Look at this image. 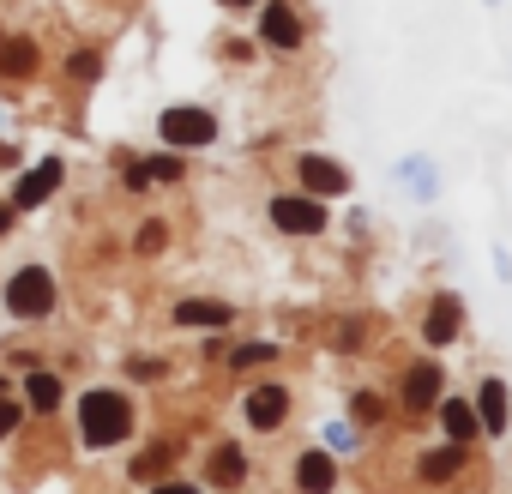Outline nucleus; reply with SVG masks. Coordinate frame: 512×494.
<instances>
[{
	"instance_id": "f257e3e1",
	"label": "nucleus",
	"mask_w": 512,
	"mask_h": 494,
	"mask_svg": "<svg viewBox=\"0 0 512 494\" xmlns=\"http://www.w3.org/2000/svg\"><path fill=\"white\" fill-rule=\"evenodd\" d=\"M79 428H85V446H115V440H127L133 410H127L121 392H85V404H79Z\"/></svg>"
},
{
	"instance_id": "f03ea898",
	"label": "nucleus",
	"mask_w": 512,
	"mask_h": 494,
	"mask_svg": "<svg viewBox=\"0 0 512 494\" xmlns=\"http://www.w3.org/2000/svg\"><path fill=\"white\" fill-rule=\"evenodd\" d=\"M7 308H13L19 320H43V314L55 308V278H49V272H37V266H31V272H19V278L7 284Z\"/></svg>"
},
{
	"instance_id": "7ed1b4c3",
	"label": "nucleus",
	"mask_w": 512,
	"mask_h": 494,
	"mask_svg": "<svg viewBox=\"0 0 512 494\" xmlns=\"http://www.w3.org/2000/svg\"><path fill=\"white\" fill-rule=\"evenodd\" d=\"M163 139L181 145V151H193V145H211L217 139V121L205 109H163Z\"/></svg>"
},
{
	"instance_id": "20e7f679",
	"label": "nucleus",
	"mask_w": 512,
	"mask_h": 494,
	"mask_svg": "<svg viewBox=\"0 0 512 494\" xmlns=\"http://www.w3.org/2000/svg\"><path fill=\"white\" fill-rule=\"evenodd\" d=\"M272 223L278 229H290V235H320L326 229V205L320 199H272Z\"/></svg>"
},
{
	"instance_id": "39448f33",
	"label": "nucleus",
	"mask_w": 512,
	"mask_h": 494,
	"mask_svg": "<svg viewBox=\"0 0 512 494\" xmlns=\"http://www.w3.org/2000/svg\"><path fill=\"white\" fill-rule=\"evenodd\" d=\"M61 175H67V169H61L55 157H49V163H37L31 175H19V193H13V211H31V205H43V199H49V193L61 187Z\"/></svg>"
},
{
	"instance_id": "423d86ee",
	"label": "nucleus",
	"mask_w": 512,
	"mask_h": 494,
	"mask_svg": "<svg viewBox=\"0 0 512 494\" xmlns=\"http://www.w3.org/2000/svg\"><path fill=\"white\" fill-rule=\"evenodd\" d=\"M290 410V392L284 386H260V392H247V422L253 428H278Z\"/></svg>"
},
{
	"instance_id": "0eeeda50",
	"label": "nucleus",
	"mask_w": 512,
	"mask_h": 494,
	"mask_svg": "<svg viewBox=\"0 0 512 494\" xmlns=\"http://www.w3.org/2000/svg\"><path fill=\"white\" fill-rule=\"evenodd\" d=\"M458 296H434V308H428V320H422V338L428 344H452L458 338Z\"/></svg>"
},
{
	"instance_id": "6e6552de",
	"label": "nucleus",
	"mask_w": 512,
	"mask_h": 494,
	"mask_svg": "<svg viewBox=\"0 0 512 494\" xmlns=\"http://www.w3.org/2000/svg\"><path fill=\"white\" fill-rule=\"evenodd\" d=\"M260 31H266L272 49H296V43H302V19H296L290 7H266V13H260Z\"/></svg>"
},
{
	"instance_id": "1a4fd4ad",
	"label": "nucleus",
	"mask_w": 512,
	"mask_h": 494,
	"mask_svg": "<svg viewBox=\"0 0 512 494\" xmlns=\"http://www.w3.org/2000/svg\"><path fill=\"white\" fill-rule=\"evenodd\" d=\"M434 398H440V368H434V362H416V368L404 374V404H410V410H428Z\"/></svg>"
},
{
	"instance_id": "9d476101",
	"label": "nucleus",
	"mask_w": 512,
	"mask_h": 494,
	"mask_svg": "<svg viewBox=\"0 0 512 494\" xmlns=\"http://www.w3.org/2000/svg\"><path fill=\"white\" fill-rule=\"evenodd\" d=\"M302 187H308V193H344L350 175H344L338 163H326V157H302Z\"/></svg>"
},
{
	"instance_id": "9b49d317",
	"label": "nucleus",
	"mask_w": 512,
	"mask_h": 494,
	"mask_svg": "<svg viewBox=\"0 0 512 494\" xmlns=\"http://www.w3.org/2000/svg\"><path fill=\"white\" fill-rule=\"evenodd\" d=\"M296 482H302L308 494H332L338 470H332V458H326V452H302V464H296Z\"/></svg>"
},
{
	"instance_id": "f8f14e48",
	"label": "nucleus",
	"mask_w": 512,
	"mask_h": 494,
	"mask_svg": "<svg viewBox=\"0 0 512 494\" xmlns=\"http://www.w3.org/2000/svg\"><path fill=\"white\" fill-rule=\"evenodd\" d=\"M0 73H7V79H31V73H37V49H31L25 37L0 43Z\"/></svg>"
},
{
	"instance_id": "ddd939ff",
	"label": "nucleus",
	"mask_w": 512,
	"mask_h": 494,
	"mask_svg": "<svg viewBox=\"0 0 512 494\" xmlns=\"http://www.w3.org/2000/svg\"><path fill=\"white\" fill-rule=\"evenodd\" d=\"M440 422H446V434H452L458 446H464V440H476V410H470V404L446 398V404H440Z\"/></svg>"
},
{
	"instance_id": "4468645a",
	"label": "nucleus",
	"mask_w": 512,
	"mask_h": 494,
	"mask_svg": "<svg viewBox=\"0 0 512 494\" xmlns=\"http://www.w3.org/2000/svg\"><path fill=\"white\" fill-rule=\"evenodd\" d=\"M175 320H181V326H229V308H223V302H181Z\"/></svg>"
},
{
	"instance_id": "2eb2a0df",
	"label": "nucleus",
	"mask_w": 512,
	"mask_h": 494,
	"mask_svg": "<svg viewBox=\"0 0 512 494\" xmlns=\"http://www.w3.org/2000/svg\"><path fill=\"white\" fill-rule=\"evenodd\" d=\"M482 428H488V434H500V428H506V386H500V380H488V386H482Z\"/></svg>"
},
{
	"instance_id": "dca6fc26",
	"label": "nucleus",
	"mask_w": 512,
	"mask_h": 494,
	"mask_svg": "<svg viewBox=\"0 0 512 494\" xmlns=\"http://www.w3.org/2000/svg\"><path fill=\"white\" fill-rule=\"evenodd\" d=\"M241 470H247V464H241V452H235V446H217V452H211V482H217V488H235V482H241Z\"/></svg>"
},
{
	"instance_id": "f3484780",
	"label": "nucleus",
	"mask_w": 512,
	"mask_h": 494,
	"mask_svg": "<svg viewBox=\"0 0 512 494\" xmlns=\"http://www.w3.org/2000/svg\"><path fill=\"white\" fill-rule=\"evenodd\" d=\"M25 392H31V410H55V404H61V380H55V374H31Z\"/></svg>"
},
{
	"instance_id": "a211bd4d",
	"label": "nucleus",
	"mask_w": 512,
	"mask_h": 494,
	"mask_svg": "<svg viewBox=\"0 0 512 494\" xmlns=\"http://www.w3.org/2000/svg\"><path fill=\"white\" fill-rule=\"evenodd\" d=\"M175 452H181L175 440H163V446L139 452V458H133V476H157V470H169V464H175Z\"/></svg>"
},
{
	"instance_id": "6ab92c4d",
	"label": "nucleus",
	"mask_w": 512,
	"mask_h": 494,
	"mask_svg": "<svg viewBox=\"0 0 512 494\" xmlns=\"http://www.w3.org/2000/svg\"><path fill=\"white\" fill-rule=\"evenodd\" d=\"M458 464H464V452H458V446H452V452H428V458H422V482H446Z\"/></svg>"
},
{
	"instance_id": "aec40b11",
	"label": "nucleus",
	"mask_w": 512,
	"mask_h": 494,
	"mask_svg": "<svg viewBox=\"0 0 512 494\" xmlns=\"http://www.w3.org/2000/svg\"><path fill=\"white\" fill-rule=\"evenodd\" d=\"M272 356H278V344H241L229 362H235V368H260V362H272Z\"/></svg>"
},
{
	"instance_id": "412c9836",
	"label": "nucleus",
	"mask_w": 512,
	"mask_h": 494,
	"mask_svg": "<svg viewBox=\"0 0 512 494\" xmlns=\"http://www.w3.org/2000/svg\"><path fill=\"white\" fill-rule=\"evenodd\" d=\"M139 175H145V181H175V175H181V157H157V163H139Z\"/></svg>"
},
{
	"instance_id": "4be33fe9",
	"label": "nucleus",
	"mask_w": 512,
	"mask_h": 494,
	"mask_svg": "<svg viewBox=\"0 0 512 494\" xmlns=\"http://www.w3.org/2000/svg\"><path fill=\"white\" fill-rule=\"evenodd\" d=\"M67 73H73V79H97V73H103V61L85 49V55H73V61H67Z\"/></svg>"
},
{
	"instance_id": "5701e85b",
	"label": "nucleus",
	"mask_w": 512,
	"mask_h": 494,
	"mask_svg": "<svg viewBox=\"0 0 512 494\" xmlns=\"http://www.w3.org/2000/svg\"><path fill=\"white\" fill-rule=\"evenodd\" d=\"M380 416H386V404L374 392H356V422H380Z\"/></svg>"
},
{
	"instance_id": "b1692460",
	"label": "nucleus",
	"mask_w": 512,
	"mask_h": 494,
	"mask_svg": "<svg viewBox=\"0 0 512 494\" xmlns=\"http://www.w3.org/2000/svg\"><path fill=\"white\" fill-rule=\"evenodd\" d=\"M13 428H19V404L7 398V386H0V440H7Z\"/></svg>"
},
{
	"instance_id": "393cba45",
	"label": "nucleus",
	"mask_w": 512,
	"mask_h": 494,
	"mask_svg": "<svg viewBox=\"0 0 512 494\" xmlns=\"http://www.w3.org/2000/svg\"><path fill=\"white\" fill-rule=\"evenodd\" d=\"M163 235H169L163 223H145V229H139V254H157V247H163Z\"/></svg>"
},
{
	"instance_id": "a878e982",
	"label": "nucleus",
	"mask_w": 512,
	"mask_h": 494,
	"mask_svg": "<svg viewBox=\"0 0 512 494\" xmlns=\"http://www.w3.org/2000/svg\"><path fill=\"white\" fill-rule=\"evenodd\" d=\"M157 494H199V488H187V482H157Z\"/></svg>"
},
{
	"instance_id": "bb28decb",
	"label": "nucleus",
	"mask_w": 512,
	"mask_h": 494,
	"mask_svg": "<svg viewBox=\"0 0 512 494\" xmlns=\"http://www.w3.org/2000/svg\"><path fill=\"white\" fill-rule=\"evenodd\" d=\"M7 223H13V205H0V235H7Z\"/></svg>"
},
{
	"instance_id": "cd10ccee",
	"label": "nucleus",
	"mask_w": 512,
	"mask_h": 494,
	"mask_svg": "<svg viewBox=\"0 0 512 494\" xmlns=\"http://www.w3.org/2000/svg\"><path fill=\"white\" fill-rule=\"evenodd\" d=\"M223 7H253V0H223Z\"/></svg>"
}]
</instances>
